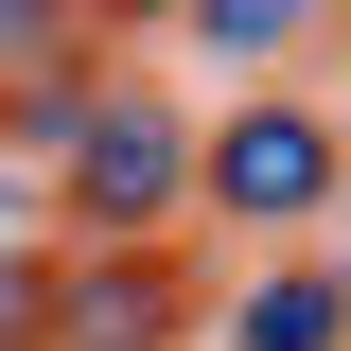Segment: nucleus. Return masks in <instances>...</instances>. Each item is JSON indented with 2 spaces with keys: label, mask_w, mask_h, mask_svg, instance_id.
I'll return each mask as SVG.
<instances>
[{
  "label": "nucleus",
  "mask_w": 351,
  "mask_h": 351,
  "mask_svg": "<svg viewBox=\"0 0 351 351\" xmlns=\"http://www.w3.org/2000/svg\"><path fill=\"white\" fill-rule=\"evenodd\" d=\"M228 351H351V281H316V263H281V281H246V316H228Z\"/></svg>",
  "instance_id": "3"
},
{
  "label": "nucleus",
  "mask_w": 351,
  "mask_h": 351,
  "mask_svg": "<svg viewBox=\"0 0 351 351\" xmlns=\"http://www.w3.org/2000/svg\"><path fill=\"white\" fill-rule=\"evenodd\" d=\"M0 228H18V176H0Z\"/></svg>",
  "instance_id": "6"
},
{
  "label": "nucleus",
  "mask_w": 351,
  "mask_h": 351,
  "mask_svg": "<svg viewBox=\"0 0 351 351\" xmlns=\"http://www.w3.org/2000/svg\"><path fill=\"white\" fill-rule=\"evenodd\" d=\"M71 316H88V351H141V334H158V299H141V281H88Z\"/></svg>",
  "instance_id": "5"
},
{
  "label": "nucleus",
  "mask_w": 351,
  "mask_h": 351,
  "mask_svg": "<svg viewBox=\"0 0 351 351\" xmlns=\"http://www.w3.org/2000/svg\"><path fill=\"white\" fill-rule=\"evenodd\" d=\"M299 18H316V0H193V36H211L228 71H246V53H299Z\"/></svg>",
  "instance_id": "4"
},
{
  "label": "nucleus",
  "mask_w": 351,
  "mask_h": 351,
  "mask_svg": "<svg viewBox=\"0 0 351 351\" xmlns=\"http://www.w3.org/2000/svg\"><path fill=\"white\" fill-rule=\"evenodd\" d=\"M176 176H193V141H176L158 106H88V123H71V211L88 228H158Z\"/></svg>",
  "instance_id": "2"
},
{
  "label": "nucleus",
  "mask_w": 351,
  "mask_h": 351,
  "mask_svg": "<svg viewBox=\"0 0 351 351\" xmlns=\"http://www.w3.org/2000/svg\"><path fill=\"white\" fill-rule=\"evenodd\" d=\"M193 176H211V211H228V228H299L316 193H334V123H316V106H246Z\"/></svg>",
  "instance_id": "1"
}]
</instances>
